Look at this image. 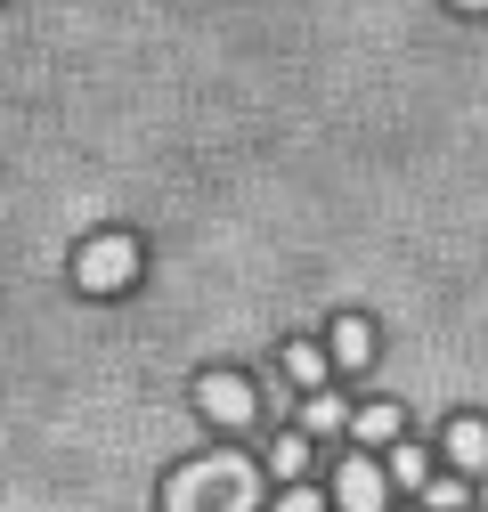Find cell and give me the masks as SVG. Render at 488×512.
Here are the masks:
<instances>
[{
	"label": "cell",
	"instance_id": "6da1fadb",
	"mask_svg": "<svg viewBox=\"0 0 488 512\" xmlns=\"http://www.w3.org/2000/svg\"><path fill=\"white\" fill-rule=\"evenodd\" d=\"M171 512H253L261 504V480L244 472L236 456H212V464H188L171 488H163Z\"/></svg>",
	"mask_w": 488,
	"mask_h": 512
},
{
	"label": "cell",
	"instance_id": "7a4b0ae2",
	"mask_svg": "<svg viewBox=\"0 0 488 512\" xmlns=\"http://www.w3.org/2000/svg\"><path fill=\"white\" fill-rule=\"evenodd\" d=\"M139 269H147V252H139L131 228H98V236L74 252V285H82V293H131Z\"/></svg>",
	"mask_w": 488,
	"mask_h": 512
},
{
	"label": "cell",
	"instance_id": "3957f363",
	"mask_svg": "<svg viewBox=\"0 0 488 512\" xmlns=\"http://www.w3.org/2000/svg\"><path fill=\"white\" fill-rule=\"evenodd\" d=\"M196 407H204V423H220V431H244V423L261 415V391H253V374L212 366V374H196Z\"/></svg>",
	"mask_w": 488,
	"mask_h": 512
},
{
	"label": "cell",
	"instance_id": "277c9868",
	"mask_svg": "<svg viewBox=\"0 0 488 512\" xmlns=\"http://www.w3.org/2000/svg\"><path fill=\"white\" fill-rule=\"evenodd\" d=\"M334 504H342V512H391V464L350 456V464L334 472Z\"/></svg>",
	"mask_w": 488,
	"mask_h": 512
},
{
	"label": "cell",
	"instance_id": "5b68a950",
	"mask_svg": "<svg viewBox=\"0 0 488 512\" xmlns=\"http://www.w3.org/2000/svg\"><path fill=\"white\" fill-rule=\"evenodd\" d=\"M326 358H334V366H366V358H375V326H366V317H334Z\"/></svg>",
	"mask_w": 488,
	"mask_h": 512
},
{
	"label": "cell",
	"instance_id": "8992f818",
	"mask_svg": "<svg viewBox=\"0 0 488 512\" xmlns=\"http://www.w3.org/2000/svg\"><path fill=\"white\" fill-rule=\"evenodd\" d=\"M448 464H456L464 480H480V472H488V423H472V415H464V423L448 431Z\"/></svg>",
	"mask_w": 488,
	"mask_h": 512
},
{
	"label": "cell",
	"instance_id": "52a82bcc",
	"mask_svg": "<svg viewBox=\"0 0 488 512\" xmlns=\"http://www.w3.org/2000/svg\"><path fill=\"white\" fill-rule=\"evenodd\" d=\"M350 431H358L366 447H399V431H407V415H399V407H358V415H350Z\"/></svg>",
	"mask_w": 488,
	"mask_h": 512
},
{
	"label": "cell",
	"instance_id": "ba28073f",
	"mask_svg": "<svg viewBox=\"0 0 488 512\" xmlns=\"http://www.w3.org/2000/svg\"><path fill=\"white\" fill-rule=\"evenodd\" d=\"M269 472L293 488V480H310V431H285L277 447H269Z\"/></svg>",
	"mask_w": 488,
	"mask_h": 512
},
{
	"label": "cell",
	"instance_id": "9c48e42d",
	"mask_svg": "<svg viewBox=\"0 0 488 512\" xmlns=\"http://www.w3.org/2000/svg\"><path fill=\"white\" fill-rule=\"evenodd\" d=\"M391 488H432V447L399 439V447H391Z\"/></svg>",
	"mask_w": 488,
	"mask_h": 512
},
{
	"label": "cell",
	"instance_id": "30bf717a",
	"mask_svg": "<svg viewBox=\"0 0 488 512\" xmlns=\"http://www.w3.org/2000/svg\"><path fill=\"white\" fill-rule=\"evenodd\" d=\"M285 374L301 382V391H326V374H334V358H326L318 342H293V350H285Z\"/></svg>",
	"mask_w": 488,
	"mask_h": 512
},
{
	"label": "cell",
	"instance_id": "8fae6325",
	"mask_svg": "<svg viewBox=\"0 0 488 512\" xmlns=\"http://www.w3.org/2000/svg\"><path fill=\"white\" fill-rule=\"evenodd\" d=\"M301 431H310V439H318V431H350V407H342L334 391H310V407H301Z\"/></svg>",
	"mask_w": 488,
	"mask_h": 512
},
{
	"label": "cell",
	"instance_id": "7c38bea8",
	"mask_svg": "<svg viewBox=\"0 0 488 512\" xmlns=\"http://www.w3.org/2000/svg\"><path fill=\"white\" fill-rule=\"evenodd\" d=\"M423 504H432V512H464V472H432Z\"/></svg>",
	"mask_w": 488,
	"mask_h": 512
},
{
	"label": "cell",
	"instance_id": "4fadbf2b",
	"mask_svg": "<svg viewBox=\"0 0 488 512\" xmlns=\"http://www.w3.org/2000/svg\"><path fill=\"white\" fill-rule=\"evenodd\" d=\"M269 512H326V496H318L310 480H293V488H285V496H277Z\"/></svg>",
	"mask_w": 488,
	"mask_h": 512
},
{
	"label": "cell",
	"instance_id": "5bb4252c",
	"mask_svg": "<svg viewBox=\"0 0 488 512\" xmlns=\"http://www.w3.org/2000/svg\"><path fill=\"white\" fill-rule=\"evenodd\" d=\"M456 9H472V17H488V0H456Z\"/></svg>",
	"mask_w": 488,
	"mask_h": 512
}]
</instances>
